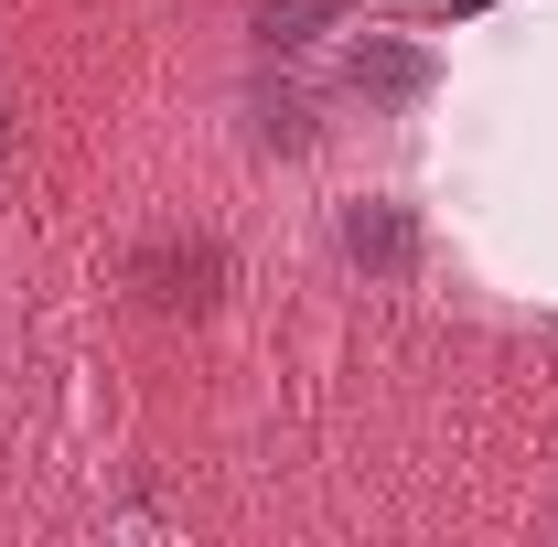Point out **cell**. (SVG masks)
I'll return each instance as SVG.
<instances>
[{
  "label": "cell",
  "mask_w": 558,
  "mask_h": 547,
  "mask_svg": "<svg viewBox=\"0 0 558 547\" xmlns=\"http://www.w3.org/2000/svg\"><path fill=\"white\" fill-rule=\"evenodd\" d=\"M140 279H150V301H205L215 290V247H183V236H172V247L140 258Z\"/></svg>",
  "instance_id": "obj_1"
},
{
  "label": "cell",
  "mask_w": 558,
  "mask_h": 547,
  "mask_svg": "<svg viewBox=\"0 0 558 547\" xmlns=\"http://www.w3.org/2000/svg\"><path fill=\"white\" fill-rule=\"evenodd\" d=\"M344 247H354V258H376V269H398V258H409V215L365 205V215H354V226H344Z\"/></svg>",
  "instance_id": "obj_2"
},
{
  "label": "cell",
  "mask_w": 558,
  "mask_h": 547,
  "mask_svg": "<svg viewBox=\"0 0 558 547\" xmlns=\"http://www.w3.org/2000/svg\"><path fill=\"white\" fill-rule=\"evenodd\" d=\"M312 22H333V0H258V33L269 44H301Z\"/></svg>",
  "instance_id": "obj_3"
}]
</instances>
